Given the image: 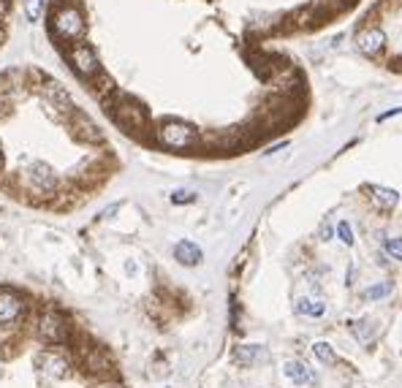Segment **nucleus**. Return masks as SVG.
I'll list each match as a JSON object with an SVG mask.
<instances>
[{
    "mask_svg": "<svg viewBox=\"0 0 402 388\" xmlns=\"http://www.w3.org/2000/svg\"><path fill=\"white\" fill-rule=\"evenodd\" d=\"M283 372H286V378L294 386H313V383H318V378L313 375V370L307 364H302V361H288Z\"/></svg>",
    "mask_w": 402,
    "mask_h": 388,
    "instance_id": "11",
    "label": "nucleus"
},
{
    "mask_svg": "<svg viewBox=\"0 0 402 388\" xmlns=\"http://www.w3.org/2000/svg\"><path fill=\"white\" fill-rule=\"evenodd\" d=\"M8 11V0H0V16Z\"/></svg>",
    "mask_w": 402,
    "mask_h": 388,
    "instance_id": "27",
    "label": "nucleus"
},
{
    "mask_svg": "<svg viewBox=\"0 0 402 388\" xmlns=\"http://www.w3.org/2000/svg\"><path fill=\"white\" fill-rule=\"evenodd\" d=\"M95 388H123L120 383H114V380H103V383H98Z\"/></svg>",
    "mask_w": 402,
    "mask_h": 388,
    "instance_id": "26",
    "label": "nucleus"
},
{
    "mask_svg": "<svg viewBox=\"0 0 402 388\" xmlns=\"http://www.w3.org/2000/svg\"><path fill=\"white\" fill-rule=\"evenodd\" d=\"M158 142L168 150H188L199 144V133L182 120H163L158 125Z\"/></svg>",
    "mask_w": 402,
    "mask_h": 388,
    "instance_id": "1",
    "label": "nucleus"
},
{
    "mask_svg": "<svg viewBox=\"0 0 402 388\" xmlns=\"http://www.w3.org/2000/svg\"><path fill=\"white\" fill-rule=\"evenodd\" d=\"M337 236H340V242H342V244H348V247L353 244V231H351L348 220H340V223H337Z\"/></svg>",
    "mask_w": 402,
    "mask_h": 388,
    "instance_id": "23",
    "label": "nucleus"
},
{
    "mask_svg": "<svg viewBox=\"0 0 402 388\" xmlns=\"http://www.w3.org/2000/svg\"><path fill=\"white\" fill-rule=\"evenodd\" d=\"M71 128H74L77 139H81V142H101V133H98L95 122H90L84 114H74V122H71Z\"/></svg>",
    "mask_w": 402,
    "mask_h": 388,
    "instance_id": "15",
    "label": "nucleus"
},
{
    "mask_svg": "<svg viewBox=\"0 0 402 388\" xmlns=\"http://www.w3.org/2000/svg\"><path fill=\"white\" fill-rule=\"evenodd\" d=\"M297 312L299 315H310V318H321L326 307H323L321 302H310V299H299L297 302Z\"/></svg>",
    "mask_w": 402,
    "mask_h": 388,
    "instance_id": "18",
    "label": "nucleus"
},
{
    "mask_svg": "<svg viewBox=\"0 0 402 388\" xmlns=\"http://www.w3.org/2000/svg\"><path fill=\"white\" fill-rule=\"evenodd\" d=\"M38 337L49 345H63L71 339V323L58 310H47L38 318Z\"/></svg>",
    "mask_w": 402,
    "mask_h": 388,
    "instance_id": "2",
    "label": "nucleus"
},
{
    "mask_svg": "<svg viewBox=\"0 0 402 388\" xmlns=\"http://www.w3.org/2000/svg\"><path fill=\"white\" fill-rule=\"evenodd\" d=\"M22 315H25V299L11 288H0V326H11Z\"/></svg>",
    "mask_w": 402,
    "mask_h": 388,
    "instance_id": "6",
    "label": "nucleus"
},
{
    "mask_svg": "<svg viewBox=\"0 0 402 388\" xmlns=\"http://www.w3.org/2000/svg\"><path fill=\"white\" fill-rule=\"evenodd\" d=\"M0 160H3V153H0Z\"/></svg>",
    "mask_w": 402,
    "mask_h": 388,
    "instance_id": "28",
    "label": "nucleus"
},
{
    "mask_svg": "<svg viewBox=\"0 0 402 388\" xmlns=\"http://www.w3.org/2000/svg\"><path fill=\"white\" fill-rule=\"evenodd\" d=\"M41 95L49 101L52 109H68V106H71L68 92H66L58 81H44V84H41Z\"/></svg>",
    "mask_w": 402,
    "mask_h": 388,
    "instance_id": "13",
    "label": "nucleus"
},
{
    "mask_svg": "<svg viewBox=\"0 0 402 388\" xmlns=\"http://www.w3.org/2000/svg\"><path fill=\"white\" fill-rule=\"evenodd\" d=\"M370 198H373V204L381 209V212H392L397 204H400V193L397 190H392V187H370Z\"/></svg>",
    "mask_w": 402,
    "mask_h": 388,
    "instance_id": "14",
    "label": "nucleus"
},
{
    "mask_svg": "<svg viewBox=\"0 0 402 388\" xmlns=\"http://www.w3.org/2000/svg\"><path fill=\"white\" fill-rule=\"evenodd\" d=\"M174 258H177L182 266H199L204 255H201V247H199V244L182 239V242L174 244Z\"/></svg>",
    "mask_w": 402,
    "mask_h": 388,
    "instance_id": "12",
    "label": "nucleus"
},
{
    "mask_svg": "<svg viewBox=\"0 0 402 388\" xmlns=\"http://www.w3.org/2000/svg\"><path fill=\"white\" fill-rule=\"evenodd\" d=\"M68 60H71L74 71L84 79H92V77H98V74H101L98 57H95V52H92L87 44H77V47H71V49H68Z\"/></svg>",
    "mask_w": 402,
    "mask_h": 388,
    "instance_id": "5",
    "label": "nucleus"
},
{
    "mask_svg": "<svg viewBox=\"0 0 402 388\" xmlns=\"http://www.w3.org/2000/svg\"><path fill=\"white\" fill-rule=\"evenodd\" d=\"M356 47H359V52H364V55L373 57V55L384 52V47H386V33H384L381 27H367V30L359 33Z\"/></svg>",
    "mask_w": 402,
    "mask_h": 388,
    "instance_id": "10",
    "label": "nucleus"
},
{
    "mask_svg": "<svg viewBox=\"0 0 402 388\" xmlns=\"http://www.w3.org/2000/svg\"><path fill=\"white\" fill-rule=\"evenodd\" d=\"M392 291H394V283H378V285H370V288L362 294V299H364V302H378V299H386Z\"/></svg>",
    "mask_w": 402,
    "mask_h": 388,
    "instance_id": "17",
    "label": "nucleus"
},
{
    "mask_svg": "<svg viewBox=\"0 0 402 388\" xmlns=\"http://www.w3.org/2000/svg\"><path fill=\"white\" fill-rule=\"evenodd\" d=\"M386 253H389L394 261H402V236H392V239H386Z\"/></svg>",
    "mask_w": 402,
    "mask_h": 388,
    "instance_id": "22",
    "label": "nucleus"
},
{
    "mask_svg": "<svg viewBox=\"0 0 402 388\" xmlns=\"http://www.w3.org/2000/svg\"><path fill=\"white\" fill-rule=\"evenodd\" d=\"M112 114H114V120H117L125 131H145V128H147V114H145V109H142L136 101H131V98L117 101V103L112 106Z\"/></svg>",
    "mask_w": 402,
    "mask_h": 388,
    "instance_id": "3",
    "label": "nucleus"
},
{
    "mask_svg": "<svg viewBox=\"0 0 402 388\" xmlns=\"http://www.w3.org/2000/svg\"><path fill=\"white\" fill-rule=\"evenodd\" d=\"M313 353H316V359L323 361V364H334L337 361V356H334V350H331L329 342H316L313 345Z\"/></svg>",
    "mask_w": 402,
    "mask_h": 388,
    "instance_id": "19",
    "label": "nucleus"
},
{
    "mask_svg": "<svg viewBox=\"0 0 402 388\" xmlns=\"http://www.w3.org/2000/svg\"><path fill=\"white\" fill-rule=\"evenodd\" d=\"M193 201H196L193 190H174L171 193V204H193Z\"/></svg>",
    "mask_w": 402,
    "mask_h": 388,
    "instance_id": "24",
    "label": "nucleus"
},
{
    "mask_svg": "<svg viewBox=\"0 0 402 388\" xmlns=\"http://www.w3.org/2000/svg\"><path fill=\"white\" fill-rule=\"evenodd\" d=\"M397 114H402V109H392V112L381 114V117H378V122H386V120H392V117H397Z\"/></svg>",
    "mask_w": 402,
    "mask_h": 388,
    "instance_id": "25",
    "label": "nucleus"
},
{
    "mask_svg": "<svg viewBox=\"0 0 402 388\" xmlns=\"http://www.w3.org/2000/svg\"><path fill=\"white\" fill-rule=\"evenodd\" d=\"M81 367H84V372H90V375H101V378L112 375V359H109V353L101 350V348H87L84 356H81Z\"/></svg>",
    "mask_w": 402,
    "mask_h": 388,
    "instance_id": "8",
    "label": "nucleus"
},
{
    "mask_svg": "<svg viewBox=\"0 0 402 388\" xmlns=\"http://www.w3.org/2000/svg\"><path fill=\"white\" fill-rule=\"evenodd\" d=\"M27 185H30V190H36V193H55V187H58V177L52 174L49 166H44V163H33V166L27 168Z\"/></svg>",
    "mask_w": 402,
    "mask_h": 388,
    "instance_id": "7",
    "label": "nucleus"
},
{
    "mask_svg": "<svg viewBox=\"0 0 402 388\" xmlns=\"http://www.w3.org/2000/svg\"><path fill=\"white\" fill-rule=\"evenodd\" d=\"M266 359V353H264V348H258V345H240L237 350H234V361L240 364V367H253L255 361H264Z\"/></svg>",
    "mask_w": 402,
    "mask_h": 388,
    "instance_id": "16",
    "label": "nucleus"
},
{
    "mask_svg": "<svg viewBox=\"0 0 402 388\" xmlns=\"http://www.w3.org/2000/svg\"><path fill=\"white\" fill-rule=\"evenodd\" d=\"M44 14V0H25V16L30 22H38Z\"/></svg>",
    "mask_w": 402,
    "mask_h": 388,
    "instance_id": "21",
    "label": "nucleus"
},
{
    "mask_svg": "<svg viewBox=\"0 0 402 388\" xmlns=\"http://www.w3.org/2000/svg\"><path fill=\"white\" fill-rule=\"evenodd\" d=\"M348 326H351V331H353V337H356V339H362V342H367V339L373 337V328H370V323H367V320H351Z\"/></svg>",
    "mask_w": 402,
    "mask_h": 388,
    "instance_id": "20",
    "label": "nucleus"
},
{
    "mask_svg": "<svg viewBox=\"0 0 402 388\" xmlns=\"http://www.w3.org/2000/svg\"><path fill=\"white\" fill-rule=\"evenodd\" d=\"M55 30L66 38V41H79L84 36V14L77 5H63L55 16Z\"/></svg>",
    "mask_w": 402,
    "mask_h": 388,
    "instance_id": "4",
    "label": "nucleus"
},
{
    "mask_svg": "<svg viewBox=\"0 0 402 388\" xmlns=\"http://www.w3.org/2000/svg\"><path fill=\"white\" fill-rule=\"evenodd\" d=\"M36 367H38L44 375H49V378H63V375L68 372L71 361H68V356H63V353L47 350V353H41V356L36 359Z\"/></svg>",
    "mask_w": 402,
    "mask_h": 388,
    "instance_id": "9",
    "label": "nucleus"
}]
</instances>
